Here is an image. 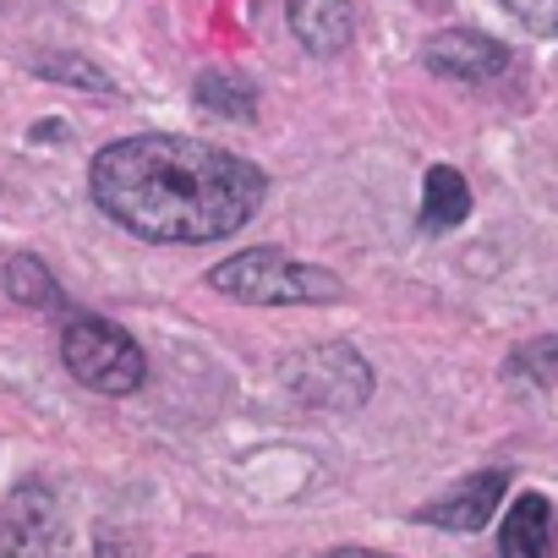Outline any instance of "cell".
I'll return each mask as SVG.
<instances>
[{
    "mask_svg": "<svg viewBox=\"0 0 558 558\" xmlns=\"http://www.w3.org/2000/svg\"><path fill=\"white\" fill-rule=\"evenodd\" d=\"M0 558H72V520L50 482H23L0 504Z\"/></svg>",
    "mask_w": 558,
    "mask_h": 558,
    "instance_id": "277c9868",
    "label": "cell"
},
{
    "mask_svg": "<svg viewBox=\"0 0 558 558\" xmlns=\"http://www.w3.org/2000/svg\"><path fill=\"white\" fill-rule=\"evenodd\" d=\"M504 7H509L514 23H525L531 34L558 39V0H504Z\"/></svg>",
    "mask_w": 558,
    "mask_h": 558,
    "instance_id": "9a60e30c",
    "label": "cell"
},
{
    "mask_svg": "<svg viewBox=\"0 0 558 558\" xmlns=\"http://www.w3.org/2000/svg\"><path fill=\"white\" fill-rule=\"evenodd\" d=\"M329 558H389V553H373V547H335Z\"/></svg>",
    "mask_w": 558,
    "mask_h": 558,
    "instance_id": "2e32d148",
    "label": "cell"
},
{
    "mask_svg": "<svg viewBox=\"0 0 558 558\" xmlns=\"http://www.w3.org/2000/svg\"><path fill=\"white\" fill-rule=\"evenodd\" d=\"M39 72H45V77H56V83H77V88H94V94H110V77H105L99 66H88V61H72V56H56V61H39Z\"/></svg>",
    "mask_w": 558,
    "mask_h": 558,
    "instance_id": "5bb4252c",
    "label": "cell"
},
{
    "mask_svg": "<svg viewBox=\"0 0 558 558\" xmlns=\"http://www.w3.org/2000/svg\"><path fill=\"white\" fill-rule=\"evenodd\" d=\"M286 23H291L296 45L318 61H335L356 34L351 0H286Z\"/></svg>",
    "mask_w": 558,
    "mask_h": 558,
    "instance_id": "9c48e42d",
    "label": "cell"
},
{
    "mask_svg": "<svg viewBox=\"0 0 558 558\" xmlns=\"http://www.w3.org/2000/svg\"><path fill=\"white\" fill-rule=\"evenodd\" d=\"M61 362L94 395H132L148 378L143 345L126 329H116L105 318H88V313L83 318H66V329H61Z\"/></svg>",
    "mask_w": 558,
    "mask_h": 558,
    "instance_id": "3957f363",
    "label": "cell"
},
{
    "mask_svg": "<svg viewBox=\"0 0 558 558\" xmlns=\"http://www.w3.org/2000/svg\"><path fill=\"white\" fill-rule=\"evenodd\" d=\"M7 296L23 302V307H56L61 302V286L50 279V268L34 257V252H17L7 263Z\"/></svg>",
    "mask_w": 558,
    "mask_h": 558,
    "instance_id": "7c38bea8",
    "label": "cell"
},
{
    "mask_svg": "<svg viewBox=\"0 0 558 558\" xmlns=\"http://www.w3.org/2000/svg\"><path fill=\"white\" fill-rule=\"evenodd\" d=\"M422 61L427 72L449 77V83H493L509 72V50L493 39V34H476V28H444L422 45Z\"/></svg>",
    "mask_w": 558,
    "mask_h": 558,
    "instance_id": "8992f818",
    "label": "cell"
},
{
    "mask_svg": "<svg viewBox=\"0 0 558 558\" xmlns=\"http://www.w3.org/2000/svg\"><path fill=\"white\" fill-rule=\"evenodd\" d=\"M509 498V476L504 471H471L465 482H454L449 493L427 498L416 509L422 525H438V531H482Z\"/></svg>",
    "mask_w": 558,
    "mask_h": 558,
    "instance_id": "52a82bcc",
    "label": "cell"
},
{
    "mask_svg": "<svg viewBox=\"0 0 558 558\" xmlns=\"http://www.w3.org/2000/svg\"><path fill=\"white\" fill-rule=\"evenodd\" d=\"M471 214V186L454 165H433L422 181V230H454Z\"/></svg>",
    "mask_w": 558,
    "mask_h": 558,
    "instance_id": "30bf717a",
    "label": "cell"
},
{
    "mask_svg": "<svg viewBox=\"0 0 558 558\" xmlns=\"http://www.w3.org/2000/svg\"><path fill=\"white\" fill-rule=\"evenodd\" d=\"M192 99H197L208 116H219V121H252V116H257V94H252V83H241L235 72H203L197 88H192Z\"/></svg>",
    "mask_w": 558,
    "mask_h": 558,
    "instance_id": "8fae6325",
    "label": "cell"
},
{
    "mask_svg": "<svg viewBox=\"0 0 558 558\" xmlns=\"http://www.w3.org/2000/svg\"><path fill=\"white\" fill-rule=\"evenodd\" d=\"M553 373H558V340H553V335H547V340H531L525 351H514V356H509V378H520V384L547 389V384H553Z\"/></svg>",
    "mask_w": 558,
    "mask_h": 558,
    "instance_id": "4fadbf2b",
    "label": "cell"
},
{
    "mask_svg": "<svg viewBox=\"0 0 558 558\" xmlns=\"http://www.w3.org/2000/svg\"><path fill=\"white\" fill-rule=\"evenodd\" d=\"M498 558H558V514L542 493H514L498 525Z\"/></svg>",
    "mask_w": 558,
    "mask_h": 558,
    "instance_id": "ba28073f",
    "label": "cell"
},
{
    "mask_svg": "<svg viewBox=\"0 0 558 558\" xmlns=\"http://www.w3.org/2000/svg\"><path fill=\"white\" fill-rule=\"evenodd\" d=\"M94 203L132 235L165 246H208L235 235L263 208V170L230 148L175 132L121 137L94 154Z\"/></svg>",
    "mask_w": 558,
    "mask_h": 558,
    "instance_id": "6da1fadb",
    "label": "cell"
},
{
    "mask_svg": "<svg viewBox=\"0 0 558 558\" xmlns=\"http://www.w3.org/2000/svg\"><path fill=\"white\" fill-rule=\"evenodd\" d=\"M208 291H219L230 302H252V307H329V302L345 296V286L329 268L296 263L279 246H252V252L214 263Z\"/></svg>",
    "mask_w": 558,
    "mask_h": 558,
    "instance_id": "7a4b0ae2",
    "label": "cell"
},
{
    "mask_svg": "<svg viewBox=\"0 0 558 558\" xmlns=\"http://www.w3.org/2000/svg\"><path fill=\"white\" fill-rule=\"evenodd\" d=\"M286 389L302 400V405H318V411H356L367 395H373V367L351 351V345H318V351H302L296 362L279 367Z\"/></svg>",
    "mask_w": 558,
    "mask_h": 558,
    "instance_id": "5b68a950",
    "label": "cell"
}]
</instances>
